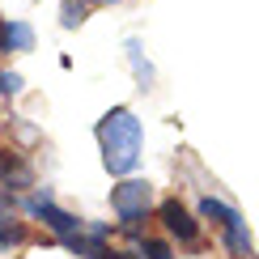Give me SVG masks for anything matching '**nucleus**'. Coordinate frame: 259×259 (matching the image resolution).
I'll list each match as a JSON object with an SVG mask.
<instances>
[{
	"mask_svg": "<svg viewBox=\"0 0 259 259\" xmlns=\"http://www.w3.org/2000/svg\"><path fill=\"white\" fill-rule=\"evenodd\" d=\"M21 242H26V225L0 212V251H13V246H21Z\"/></svg>",
	"mask_w": 259,
	"mask_h": 259,
	"instance_id": "8",
	"label": "nucleus"
},
{
	"mask_svg": "<svg viewBox=\"0 0 259 259\" xmlns=\"http://www.w3.org/2000/svg\"><path fill=\"white\" fill-rule=\"evenodd\" d=\"M34 47V30L26 21H0V51H30Z\"/></svg>",
	"mask_w": 259,
	"mask_h": 259,
	"instance_id": "7",
	"label": "nucleus"
},
{
	"mask_svg": "<svg viewBox=\"0 0 259 259\" xmlns=\"http://www.w3.org/2000/svg\"><path fill=\"white\" fill-rule=\"evenodd\" d=\"M21 90V77L17 72H0V94H17Z\"/></svg>",
	"mask_w": 259,
	"mask_h": 259,
	"instance_id": "11",
	"label": "nucleus"
},
{
	"mask_svg": "<svg viewBox=\"0 0 259 259\" xmlns=\"http://www.w3.org/2000/svg\"><path fill=\"white\" fill-rule=\"evenodd\" d=\"M149 204H153V191L140 179H123L119 187L111 191V208H115V217H119V225L127 234H136L140 221H149Z\"/></svg>",
	"mask_w": 259,
	"mask_h": 259,
	"instance_id": "3",
	"label": "nucleus"
},
{
	"mask_svg": "<svg viewBox=\"0 0 259 259\" xmlns=\"http://www.w3.org/2000/svg\"><path fill=\"white\" fill-rule=\"evenodd\" d=\"M30 212H38L42 217V225H47L51 234L64 242V238H72V234H81V221L72 217V212H64V208H56L51 204V191H42V196H34L30 200Z\"/></svg>",
	"mask_w": 259,
	"mask_h": 259,
	"instance_id": "4",
	"label": "nucleus"
},
{
	"mask_svg": "<svg viewBox=\"0 0 259 259\" xmlns=\"http://www.w3.org/2000/svg\"><path fill=\"white\" fill-rule=\"evenodd\" d=\"M85 13H90V9H85V0H64V30H77L81 21H85Z\"/></svg>",
	"mask_w": 259,
	"mask_h": 259,
	"instance_id": "9",
	"label": "nucleus"
},
{
	"mask_svg": "<svg viewBox=\"0 0 259 259\" xmlns=\"http://www.w3.org/2000/svg\"><path fill=\"white\" fill-rule=\"evenodd\" d=\"M98 140H102L106 170H111V175H132L136 161H140V119L127 106H115V111L102 115Z\"/></svg>",
	"mask_w": 259,
	"mask_h": 259,
	"instance_id": "1",
	"label": "nucleus"
},
{
	"mask_svg": "<svg viewBox=\"0 0 259 259\" xmlns=\"http://www.w3.org/2000/svg\"><path fill=\"white\" fill-rule=\"evenodd\" d=\"M157 217H161V225H166V234H175L179 242H187V246H196V242H200V221L191 217V212L183 208L179 200H161Z\"/></svg>",
	"mask_w": 259,
	"mask_h": 259,
	"instance_id": "5",
	"label": "nucleus"
},
{
	"mask_svg": "<svg viewBox=\"0 0 259 259\" xmlns=\"http://www.w3.org/2000/svg\"><path fill=\"white\" fill-rule=\"evenodd\" d=\"M140 259H175V251H170L161 238H145L140 242Z\"/></svg>",
	"mask_w": 259,
	"mask_h": 259,
	"instance_id": "10",
	"label": "nucleus"
},
{
	"mask_svg": "<svg viewBox=\"0 0 259 259\" xmlns=\"http://www.w3.org/2000/svg\"><path fill=\"white\" fill-rule=\"evenodd\" d=\"M102 259H140V255H136V251H106Z\"/></svg>",
	"mask_w": 259,
	"mask_h": 259,
	"instance_id": "12",
	"label": "nucleus"
},
{
	"mask_svg": "<svg viewBox=\"0 0 259 259\" xmlns=\"http://www.w3.org/2000/svg\"><path fill=\"white\" fill-rule=\"evenodd\" d=\"M200 212H204L208 221H217V225H221L230 259H251L255 246H251V234H246V221L238 217V208H230V204H221V200L204 196V200H200Z\"/></svg>",
	"mask_w": 259,
	"mask_h": 259,
	"instance_id": "2",
	"label": "nucleus"
},
{
	"mask_svg": "<svg viewBox=\"0 0 259 259\" xmlns=\"http://www.w3.org/2000/svg\"><path fill=\"white\" fill-rule=\"evenodd\" d=\"M0 183L13 191H26L34 187V166L17 153V149H0Z\"/></svg>",
	"mask_w": 259,
	"mask_h": 259,
	"instance_id": "6",
	"label": "nucleus"
},
{
	"mask_svg": "<svg viewBox=\"0 0 259 259\" xmlns=\"http://www.w3.org/2000/svg\"><path fill=\"white\" fill-rule=\"evenodd\" d=\"M98 5H115V0H98Z\"/></svg>",
	"mask_w": 259,
	"mask_h": 259,
	"instance_id": "13",
	"label": "nucleus"
}]
</instances>
